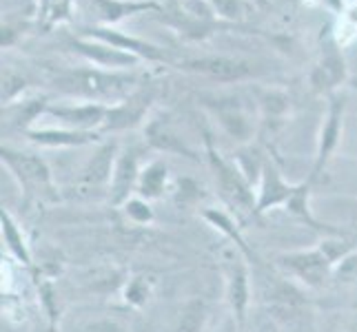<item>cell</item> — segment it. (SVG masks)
I'll return each instance as SVG.
<instances>
[{"label":"cell","mask_w":357,"mask_h":332,"mask_svg":"<svg viewBox=\"0 0 357 332\" xmlns=\"http://www.w3.org/2000/svg\"><path fill=\"white\" fill-rule=\"evenodd\" d=\"M120 213L135 226H151L155 221V211H153L151 202L140 198V195H133V198H129L125 204L120 206Z\"/></svg>","instance_id":"d4e9b609"},{"label":"cell","mask_w":357,"mask_h":332,"mask_svg":"<svg viewBox=\"0 0 357 332\" xmlns=\"http://www.w3.org/2000/svg\"><path fill=\"white\" fill-rule=\"evenodd\" d=\"M182 69L193 71V73H202V76H208L213 80H222V82L244 80L253 73V69L246 63H242V60H233V58H225V56L193 58V60H187V63L182 65Z\"/></svg>","instance_id":"4fadbf2b"},{"label":"cell","mask_w":357,"mask_h":332,"mask_svg":"<svg viewBox=\"0 0 357 332\" xmlns=\"http://www.w3.org/2000/svg\"><path fill=\"white\" fill-rule=\"evenodd\" d=\"M298 184H291L284 175H282L280 166L273 162V159H266L260 182L255 187V198H257V215H266L275 208H282L289 204V200L293 198Z\"/></svg>","instance_id":"52a82bcc"},{"label":"cell","mask_w":357,"mask_h":332,"mask_svg":"<svg viewBox=\"0 0 357 332\" xmlns=\"http://www.w3.org/2000/svg\"><path fill=\"white\" fill-rule=\"evenodd\" d=\"M76 52L82 54L91 63L100 65V67H109V69H120V67H135L138 65V56L120 52L116 47H109L105 42H84V40H76L73 42Z\"/></svg>","instance_id":"ac0fdd59"},{"label":"cell","mask_w":357,"mask_h":332,"mask_svg":"<svg viewBox=\"0 0 357 332\" xmlns=\"http://www.w3.org/2000/svg\"><path fill=\"white\" fill-rule=\"evenodd\" d=\"M215 332H242V330H240L236 319H233L231 315H227L222 322H220V326L215 328Z\"/></svg>","instance_id":"f546056e"},{"label":"cell","mask_w":357,"mask_h":332,"mask_svg":"<svg viewBox=\"0 0 357 332\" xmlns=\"http://www.w3.org/2000/svg\"><path fill=\"white\" fill-rule=\"evenodd\" d=\"M153 100H155V93L151 87L135 89L122 102L109 106L102 131L116 133V131H129V129H135L138 125H142Z\"/></svg>","instance_id":"8992f818"},{"label":"cell","mask_w":357,"mask_h":332,"mask_svg":"<svg viewBox=\"0 0 357 332\" xmlns=\"http://www.w3.org/2000/svg\"><path fill=\"white\" fill-rule=\"evenodd\" d=\"M155 292V281L149 275H131L122 281L120 286V299L131 310H142L151 303Z\"/></svg>","instance_id":"7402d4cb"},{"label":"cell","mask_w":357,"mask_h":332,"mask_svg":"<svg viewBox=\"0 0 357 332\" xmlns=\"http://www.w3.org/2000/svg\"><path fill=\"white\" fill-rule=\"evenodd\" d=\"M146 142H149L153 149L165 151V153H176L195 159L193 151L184 144L182 138H178V133L171 129L165 120H153L149 127H146Z\"/></svg>","instance_id":"44dd1931"},{"label":"cell","mask_w":357,"mask_h":332,"mask_svg":"<svg viewBox=\"0 0 357 332\" xmlns=\"http://www.w3.org/2000/svg\"><path fill=\"white\" fill-rule=\"evenodd\" d=\"M118 153H120V146L116 142H105L100 149L89 157V162L84 164L78 182L87 189L109 187V184H112V177H114L116 162H118Z\"/></svg>","instance_id":"5bb4252c"},{"label":"cell","mask_w":357,"mask_h":332,"mask_svg":"<svg viewBox=\"0 0 357 332\" xmlns=\"http://www.w3.org/2000/svg\"><path fill=\"white\" fill-rule=\"evenodd\" d=\"M215 11L222 18H229V20H236L240 16V5L238 0H211Z\"/></svg>","instance_id":"f1b7e54d"},{"label":"cell","mask_w":357,"mask_h":332,"mask_svg":"<svg viewBox=\"0 0 357 332\" xmlns=\"http://www.w3.org/2000/svg\"><path fill=\"white\" fill-rule=\"evenodd\" d=\"M208 164L213 168V175L218 182V189L222 193V198L236 208V211L244 215H257V198H255V187L242 173L238 162L222 157L208 146Z\"/></svg>","instance_id":"277c9868"},{"label":"cell","mask_w":357,"mask_h":332,"mask_svg":"<svg viewBox=\"0 0 357 332\" xmlns=\"http://www.w3.org/2000/svg\"><path fill=\"white\" fill-rule=\"evenodd\" d=\"M47 97H24V100H16L3 106V122L11 129L27 133L31 131L33 122L47 113Z\"/></svg>","instance_id":"e0dca14e"},{"label":"cell","mask_w":357,"mask_h":332,"mask_svg":"<svg viewBox=\"0 0 357 332\" xmlns=\"http://www.w3.org/2000/svg\"><path fill=\"white\" fill-rule=\"evenodd\" d=\"M225 297L229 306V315L238 322L240 330H244L253 297V284L251 264L236 248L225 255Z\"/></svg>","instance_id":"5b68a950"},{"label":"cell","mask_w":357,"mask_h":332,"mask_svg":"<svg viewBox=\"0 0 357 332\" xmlns=\"http://www.w3.org/2000/svg\"><path fill=\"white\" fill-rule=\"evenodd\" d=\"M0 232H3V244L9 253V260L24 270H33V255L27 232L20 226V221L5 208L0 213Z\"/></svg>","instance_id":"9a60e30c"},{"label":"cell","mask_w":357,"mask_h":332,"mask_svg":"<svg viewBox=\"0 0 357 332\" xmlns=\"http://www.w3.org/2000/svg\"><path fill=\"white\" fill-rule=\"evenodd\" d=\"M140 173H142L140 153L135 149H120L114 177L112 184H109V202H112V206L120 208L129 198L138 193Z\"/></svg>","instance_id":"9c48e42d"},{"label":"cell","mask_w":357,"mask_h":332,"mask_svg":"<svg viewBox=\"0 0 357 332\" xmlns=\"http://www.w3.org/2000/svg\"><path fill=\"white\" fill-rule=\"evenodd\" d=\"M107 104L84 102V104H58L49 106L45 116H52L60 122V127L73 131H96L102 129L107 118Z\"/></svg>","instance_id":"30bf717a"},{"label":"cell","mask_w":357,"mask_h":332,"mask_svg":"<svg viewBox=\"0 0 357 332\" xmlns=\"http://www.w3.org/2000/svg\"><path fill=\"white\" fill-rule=\"evenodd\" d=\"M211 109L218 118V125L222 127V131L229 138L238 142H249L253 138V120L246 113L244 104L238 97H227V100H215L211 102Z\"/></svg>","instance_id":"7c38bea8"},{"label":"cell","mask_w":357,"mask_h":332,"mask_svg":"<svg viewBox=\"0 0 357 332\" xmlns=\"http://www.w3.org/2000/svg\"><path fill=\"white\" fill-rule=\"evenodd\" d=\"M344 100L340 97H331V104L326 111L324 125L319 129V138H317V151H315V164L309 180L315 184L317 177L324 173V168L328 166L331 157L335 155L340 140H342V125H344Z\"/></svg>","instance_id":"ba28073f"},{"label":"cell","mask_w":357,"mask_h":332,"mask_svg":"<svg viewBox=\"0 0 357 332\" xmlns=\"http://www.w3.org/2000/svg\"><path fill=\"white\" fill-rule=\"evenodd\" d=\"M262 106H264V113L268 118H280V116L287 113L289 100H287L284 95H280V93H266L262 97Z\"/></svg>","instance_id":"83f0119b"},{"label":"cell","mask_w":357,"mask_h":332,"mask_svg":"<svg viewBox=\"0 0 357 332\" xmlns=\"http://www.w3.org/2000/svg\"><path fill=\"white\" fill-rule=\"evenodd\" d=\"M257 3H260V5H264V0H257Z\"/></svg>","instance_id":"4dcf8cb0"},{"label":"cell","mask_w":357,"mask_h":332,"mask_svg":"<svg viewBox=\"0 0 357 332\" xmlns=\"http://www.w3.org/2000/svg\"><path fill=\"white\" fill-rule=\"evenodd\" d=\"M0 159H3V166L9 171V175L16 180L24 202L38 204V206L60 204L63 195H60L56 182H54L52 168H49V164L40 155L27 153V151H16V149H11V146L3 144V149H0Z\"/></svg>","instance_id":"6da1fadb"},{"label":"cell","mask_w":357,"mask_h":332,"mask_svg":"<svg viewBox=\"0 0 357 332\" xmlns=\"http://www.w3.org/2000/svg\"><path fill=\"white\" fill-rule=\"evenodd\" d=\"M27 140L38 144V146H47V149H73V146H87L93 144L100 138H98L96 131H73V129H31L24 133Z\"/></svg>","instance_id":"2e32d148"},{"label":"cell","mask_w":357,"mask_h":332,"mask_svg":"<svg viewBox=\"0 0 357 332\" xmlns=\"http://www.w3.org/2000/svg\"><path fill=\"white\" fill-rule=\"evenodd\" d=\"M98 16L107 22H116L125 16L138 14V11H146V9H158L155 3H125V0H93Z\"/></svg>","instance_id":"cb8c5ba5"},{"label":"cell","mask_w":357,"mask_h":332,"mask_svg":"<svg viewBox=\"0 0 357 332\" xmlns=\"http://www.w3.org/2000/svg\"><path fill=\"white\" fill-rule=\"evenodd\" d=\"M208 317L206 301L202 297H189L180 306L174 332H202Z\"/></svg>","instance_id":"603a6c76"},{"label":"cell","mask_w":357,"mask_h":332,"mask_svg":"<svg viewBox=\"0 0 357 332\" xmlns=\"http://www.w3.org/2000/svg\"><path fill=\"white\" fill-rule=\"evenodd\" d=\"M87 35H91V38L100 40V42L109 45V47H116V49H120V52L138 56V58L165 60V54L160 52L158 47H153L149 42H142L138 38H129V35H122V33L112 31V29H87Z\"/></svg>","instance_id":"ffe728a7"},{"label":"cell","mask_w":357,"mask_h":332,"mask_svg":"<svg viewBox=\"0 0 357 332\" xmlns=\"http://www.w3.org/2000/svg\"><path fill=\"white\" fill-rule=\"evenodd\" d=\"M200 217L206 221V226H211L215 232H220L227 242H231V246L236 248L246 262L251 266H257L260 260H257L255 251L249 246V242L244 239L242 235V228L238 224V219L233 217V213H229L227 208H220V206H206L204 211L200 213Z\"/></svg>","instance_id":"8fae6325"},{"label":"cell","mask_w":357,"mask_h":332,"mask_svg":"<svg viewBox=\"0 0 357 332\" xmlns=\"http://www.w3.org/2000/svg\"><path fill=\"white\" fill-rule=\"evenodd\" d=\"M333 281L340 286H357V248L333 266Z\"/></svg>","instance_id":"484cf974"},{"label":"cell","mask_w":357,"mask_h":332,"mask_svg":"<svg viewBox=\"0 0 357 332\" xmlns=\"http://www.w3.org/2000/svg\"><path fill=\"white\" fill-rule=\"evenodd\" d=\"M135 78L125 73H107V71H69L56 78V87L69 95H80L87 102L98 104H118L131 95L135 89Z\"/></svg>","instance_id":"7a4b0ae2"},{"label":"cell","mask_w":357,"mask_h":332,"mask_svg":"<svg viewBox=\"0 0 357 332\" xmlns=\"http://www.w3.org/2000/svg\"><path fill=\"white\" fill-rule=\"evenodd\" d=\"M169 164L165 162L162 157H155L151 159L149 164L142 166V173H140V182H138V193L140 198L149 200V202H158L162 200L167 191H169Z\"/></svg>","instance_id":"d6986e66"},{"label":"cell","mask_w":357,"mask_h":332,"mask_svg":"<svg viewBox=\"0 0 357 332\" xmlns=\"http://www.w3.org/2000/svg\"><path fill=\"white\" fill-rule=\"evenodd\" d=\"M24 87H27V82H24L18 73L5 69L3 71V106L16 102L18 95L24 91Z\"/></svg>","instance_id":"4316f807"},{"label":"cell","mask_w":357,"mask_h":332,"mask_svg":"<svg viewBox=\"0 0 357 332\" xmlns=\"http://www.w3.org/2000/svg\"><path fill=\"white\" fill-rule=\"evenodd\" d=\"M273 266L280 270V275H284L293 284L309 290L324 288L333 279V262L319 246V242L311 248H293L278 253L273 257Z\"/></svg>","instance_id":"3957f363"}]
</instances>
